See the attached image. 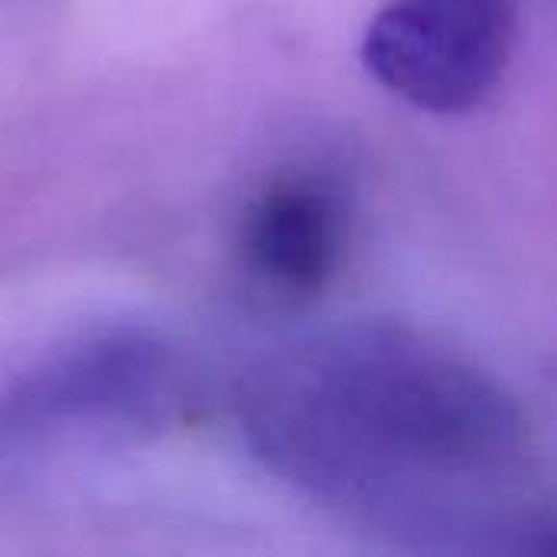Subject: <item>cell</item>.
Here are the masks:
<instances>
[{
	"mask_svg": "<svg viewBox=\"0 0 557 557\" xmlns=\"http://www.w3.org/2000/svg\"><path fill=\"white\" fill-rule=\"evenodd\" d=\"M248 454L398 548L552 555V499L522 401L401 323H352L255 362L235 395Z\"/></svg>",
	"mask_w": 557,
	"mask_h": 557,
	"instance_id": "1",
	"label": "cell"
},
{
	"mask_svg": "<svg viewBox=\"0 0 557 557\" xmlns=\"http://www.w3.org/2000/svg\"><path fill=\"white\" fill-rule=\"evenodd\" d=\"M183 405L180 359L150 330L108 326L65 339L0 379V480L65 454L147 444Z\"/></svg>",
	"mask_w": 557,
	"mask_h": 557,
	"instance_id": "2",
	"label": "cell"
},
{
	"mask_svg": "<svg viewBox=\"0 0 557 557\" xmlns=\"http://www.w3.org/2000/svg\"><path fill=\"white\" fill-rule=\"evenodd\" d=\"M519 36L516 0H385L366 26V72L428 114H467L499 88Z\"/></svg>",
	"mask_w": 557,
	"mask_h": 557,
	"instance_id": "3",
	"label": "cell"
},
{
	"mask_svg": "<svg viewBox=\"0 0 557 557\" xmlns=\"http://www.w3.org/2000/svg\"><path fill=\"white\" fill-rule=\"evenodd\" d=\"M349 225L339 180L310 166L281 170L245 199L235 225L238 271L271 300H317L343 271Z\"/></svg>",
	"mask_w": 557,
	"mask_h": 557,
	"instance_id": "4",
	"label": "cell"
}]
</instances>
